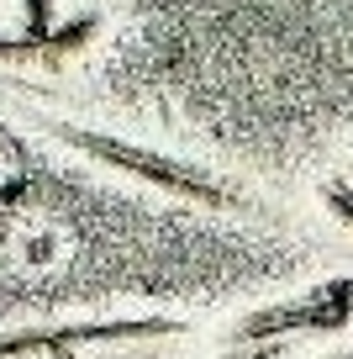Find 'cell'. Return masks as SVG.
Masks as SVG:
<instances>
[{
  "instance_id": "1",
  "label": "cell",
  "mask_w": 353,
  "mask_h": 359,
  "mask_svg": "<svg viewBox=\"0 0 353 359\" xmlns=\"http://www.w3.org/2000/svg\"><path fill=\"white\" fill-rule=\"evenodd\" d=\"M43 127L58 137V143H69L79 158H95V164L116 169V175H132V180H143V185H153V191H164V196L190 201V206H206V212H248V206H254L237 185L216 180L211 169L190 164V158L158 154V148H143V143H127V137H116V133L53 122V116H43Z\"/></svg>"
},
{
  "instance_id": "2",
  "label": "cell",
  "mask_w": 353,
  "mask_h": 359,
  "mask_svg": "<svg viewBox=\"0 0 353 359\" xmlns=\"http://www.w3.org/2000/svg\"><path fill=\"white\" fill-rule=\"evenodd\" d=\"M353 327V275H327L306 291L243 312L227 327V348L243 344H290V338H338Z\"/></svg>"
},
{
  "instance_id": "3",
  "label": "cell",
  "mask_w": 353,
  "mask_h": 359,
  "mask_svg": "<svg viewBox=\"0 0 353 359\" xmlns=\"http://www.w3.org/2000/svg\"><path fill=\"white\" fill-rule=\"evenodd\" d=\"M185 333V317H111V323H37V327H6L0 359H37L64 354L79 344H143V338H174Z\"/></svg>"
},
{
  "instance_id": "4",
  "label": "cell",
  "mask_w": 353,
  "mask_h": 359,
  "mask_svg": "<svg viewBox=\"0 0 353 359\" xmlns=\"http://www.w3.org/2000/svg\"><path fill=\"white\" fill-rule=\"evenodd\" d=\"M100 32V11H79L64 16L53 27H16V32H0V69L6 64H64L79 48H90Z\"/></svg>"
},
{
  "instance_id": "5",
  "label": "cell",
  "mask_w": 353,
  "mask_h": 359,
  "mask_svg": "<svg viewBox=\"0 0 353 359\" xmlns=\"http://www.w3.org/2000/svg\"><path fill=\"white\" fill-rule=\"evenodd\" d=\"M321 206H327V212L353 233V180H342V175L338 180H321Z\"/></svg>"
},
{
  "instance_id": "6",
  "label": "cell",
  "mask_w": 353,
  "mask_h": 359,
  "mask_svg": "<svg viewBox=\"0 0 353 359\" xmlns=\"http://www.w3.org/2000/svg\"><path fill=\"white\" fill-rule=\"evenodd\" d=\"M290 344H243V348H221L216 359H285Z\"/></svg>"
},
{
  "instance_id": "7",
  "label": "cell",
  "mask_w": 353,
  "mask_h": 359,
  "mask_svg": "<svg viewBox=\"0 0 353 359\" xmlns=\"http://www.w3.org/2000/svg\"><path fill=\"white\" fill-rule=\"evenodd\" d=\"M317 359H353L348 348H332V354H317Z\"/></svg>"
}]
</instances>
